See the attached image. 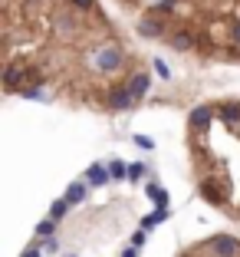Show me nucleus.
Wrapping results in <instances>:
<instances>
[{
	"mask_svg": "<svg viewBox=\"0 0 240 257\" xmlns=\"http://www.w3.org/2000/svg\"><path fill=\"white\" fill-rule=\"evenodd\" d=\"M76 10H83V14H96V0H69Z\"/></svg>",
	"mask_w": 240,
	"mask_h": 257,
	"instance_id": "obj_20",
	"label": "nucleus"
},
{
	"mask_svg": "<svg viewBox=\"0 0 240 257\" xmlns=\"http://www.w3.org/2000/svg\"><path fill=\"white\" fill-rule=\"evenodd\" d=\"M20 96H23V99H33V102H46V99H50L43 86H23V89H20Z\"/></svg>",
	"mask_w": 240,
	"mask_h": 257,
	"instance_id": "obj_15",
	"label": "nucleus"
},
{
	"mask_svg": "<svg viewBox=\"0 0 240 257\" xmlns=\"http://www.w3.org/2000/svg\"><path fill=\"white\" fill-rule=\"evenodd\" d=\"M138 33L142 37H165V20H155V17H142L138 20Z\"/></svg>",
	"mask_w": 240,
	"mask_h": 257,
	"instance_id": "obj_8",
	"label": "nucleus"
},
{
	"mask_svg": "<svg viewBox=\"0 0 240 257\" xmlns=\"http://www.w3.org/2000/svg\"><path fill=\"white\" fill-rule=\"evenodd\" d=\"M105 106L115 109V112H128V109L135 106V96H132L128 86H115V89L105 92Z\"/></svg>",
	"mask_w": 240,
	"mask_h": 257,
	"instance_id": "obj_3",
	"label": "nucleus"
},
{
	"mask_svg": "<svg viewBox=\"0 0 240 257\" xmlns=\"http://www.w3.org/2000/svg\"><path fill=\"white\" fill-rule=\"evenodd\" d=\"M194 33L191 30H174L171 33V50H178V53H188V50H194Z\"/></svg>",
	"mask_w": 240,
	"mask_h": 257,
	"instance_id": "obj_9",
	"label": "nucleus"
},
{
	"mask_svg": "<svg viewBox=\"0 0 240 257\" xmlns=\"http://www.w3.org/2000/svg\"><path fill=\"white\" fill-rule=\"evenodd\" d=\"M125 86L132 89V96H135V99H142L145 92L151 89V79H148V73H132V79H128Z\"/></svg>",
	"mask_w": 240,
	"mask_h": 257,
	"instance_id": "obj_10",
	"label": "nucleus"
},
{
	"mask_svg": "<svg viewBox=\"0 0 240 257\" xmlns=\"http://www.w3.org/2000/svg\"><path fill=\"white\" fill-rule=\"evenodd\" d=\"M145 172H148V168H145L142 162H132V165H128V182H138Z\"/></svg>",
	"mask_w": 240,
	"mask_h": 257,
	"instance_id": "obj_18",
	"label": "nucleus"
},
{
	"mask_svg": "<svg viewBox=\"0 0 240 257\" xmlns=\"http://www.w3.org/2000/svg\"><path fill=\"white\" fill-rule=\"evenodd\" d=\"M145 234H148V231H145V227H138L135 234H132V244H138V247H142V244H145Z\"/></svg>",
	"mask_w": 240,
	"mask_h": 257,
	"instance_id": "obj_25",
	"label": "nucleus"
},
{
	"mask_svg": "<svg viewBox=\"0 0 240 257\" xmlns=\"http://www.w3.org/2000/svg\"><path fill=\"white\" fill-rule=\"evenodd\" d=\"M86 182H89L92 188H99V185L112 182V172H109V165H102V162H92V165L86 168Z\"/></svg>",
	"mask_w": 240,
	"mask_h": 257,
	"instance_id": "obj_6",
	"label": "nucleus"
},
{
	"mask_svg": "<svg viewBox=\"0 0 240 257\" xmlns=\"http://www.w3.org/2000/svg\"><path fill=\"white\" fill-rule=\"evenodd\" d=\"M217 119V109H210V106H194L188 115V125L194 128V132H204V128H210V122Z\"/></svg>",
	"mask_w": 240,
	"mask_h": 257,
	"instance_id": "obj_5",
	"label": "nucleus"
},
{
	"mask_svg": "<svg viewBox=\"0 0 240 257\" xmlns=\"http://www.w3.org/2000/svg\"><path fill=\"white\" fill-rule=\"evenodd\" d=\"M69 208H73V204H69V198H66V195H63V198H56V201L50 204V218L63 221V218H66V211H69Z\"/></svg>",
	"mask_w": 240,
	"mask_h": 257,
	"instance_id": "obj_13",
	"label": "nucleus"
},
{
	"mask_svg": "<svg viewBox=\"0 0 240 257\" xmlns=\"http://www.w3.org/2000/svg\"><path fill=\"white\" fill-rule=\"evenodd\" d=\"M217 119L220 122H230V125H233V122H240V102H224V106L217 109Z\"/></svg>",
	"mask_w": 240,
	"mask_h": 257,
	"instance_id": "obj_12",
	"label": "nucleus"
},
{
	"mask_svg": "<svg viewBox=\"0 0 240 257\" xmlns=\"http://www.w3.org/2000/svg\"><path fill=\"white\" fill-rule=\"evenodd\" d=\"M109 172H112V182H125V178H128V165L122 159H112V162H109Z\"/></svg>",
	"mask_w": 240,
	"mask_h": 257,
	"instance_id": "obj_16",
	"label": "nucleus"
},
{
	"mask_svg": "<svg viewBox=\"0 0 240 257\" xmlns=\"http://www.w3.org/2000/svg\"><path fill=\"white\" fill-rule=\"evenodd\" d=\"M207 250L214 257H237L240 254V241H237V237H230V234H214L207 241Z\"/></svg>",
	"mask_w": 240,
	"mask_h": 257,
	"instance_id": "obj_2",
	"label": "nucleus"
},
{
	"mask_svg": "<svg viewBox=\"0 0 240 257\" xmlns=\"http://www.w3.org/2000/svg\"><path fill=\"white\" fill-rule=\"evenodd\" d=\"M43 250H46V254H56V250H60V241H56V237H43Z\"/></svg>",
	"mask_w": 240,
	"mask_h": 257,
	"instance_id": "obj_23",
	"label": "nucleus"
},
{
	"mask_svg": "<svg viewBox=\"0 0 240 257\" xmlns=\"http://www.w3.org/2000/svg\"><path fill=\"white\" fill-rule=\"evenodd\" d=\"M53 231H56V218H43V221L37 224V234H40V237H50Z\"/></svg>",
	"mask_w": 240,
	"mask_h": 257,
	"instance_id": "obj_17",
	"label": "nucleus"
},
{
	"mask_svg": "<svg viewBox=\"0 0 240 257\" xmlns=\"http://www.w3.org/2000/svg\"><path fill=\"white\" fill-rule=\"evenodd\" d=\"M122 257H138V244H128V247H125V254H122Z\"/></svg>",
	"mask_w": 240,
	"mask_h": 257,
	"instance_id": "obj_26",
	"label": "nucleus"
},
{
	"mask_svg": "<svg viewBox=\"0 0 240 257\" xmlns=\"http://www.w3.org/2000/svg\"><path fill=\"white\" fill-rule=\"evenodd\" d=\"M155 69H158V76H161V79H171V69H168L165 60H155Z\"/></svg>",
	"mask_w": 240,
	"mask_h": 257,
	"instance_id": "obj_24",
	"label": "nucleus"
},
{
	"mask_svg": "<svg viewBox=\"0 0 240 257\" xmlns=\"http://www.w3.org/2000/svg\"><path fill=\"white\" fill-rule=\"evenodd\" d=\"M230 40L240 46V17H230Z\"/></svg>",
	"mask_w": 240,
	"mask_h": 257,
	"instance_id": "obj_22",
	"label": "nucleus"
},
{
	"mask_svg": "<svg viewBox=\"0 0 240 257\" xmlns=\"http://www.w3.org/2000/svg\"><path fill=\"white\" fill-rule=\"evenodd\" d=\"M161 221H168V208H155L148 218H142V227H145V231H151V227H158Z\"/></svg>",
	"mask_w": 240,
	"mask_h": 257,
	"instance_id": "obj_14",
	"label": "nucleus"
},
{
	"mask_svg": "<svg viewBox=\"0 0 240 257\" xmlns=\"http://www.w3.org/2000/svg\"><path fill=\"white\" fill-rule=\"evenodd\" d=\"M122 63H125V53H122V46H115V43H105L96 53V66L102 69V73H115V69H122Z\"/></svg>",
	"mask_w": 240,
	"mask_h": 257,
	"instance_id": "obj_1",
	"label": "nucleus"
},
{
	"mask_svg": "<svg viewBox=\"0 0 240 257\" xmlns=\"http://www.w3.org/2000/svg\"><path fill=\"white\" fill-rule=\"evenodd\" d=\"M23 257H43V254H40L37 247H30V250H23Z\"/></svg>",
	"mask_w": 240,
	"mask_h": 257,
	"instance_id": "obj_27",
	"label": "nucleus"
},
{
	"mask_svg": "<svg viewBox=\"0 0 240 257\" xmlns=\"http://www.w3.org/2000/svg\"><path fill=\"white\" fill-rule=\"evenodd\" d=\"M201 198L210 204H227V188H220V182L214 178V175H207V178H201Z\"/></svg>",
	"mask_w": 240,
	"mask_h": 257,
	"instance_id": "obj_4",
	"label": "nucleus"
},
{
	"mask_svg": "<svg viewBox=\"0 0 240 257\" xmlns=\"http://www.w3.org/2000/svg\"><path fill=\"white\" fill-rule=\"evenodd\" d=\"M151 198H155V208H168V201H171L165 188H158V191H155V195H151Z\"/></svg>",
	"mask_w": 240,
	"mask_h": 257,
	"instance_id": "obj_21",
	"label": "nucleus"
},
{
	"mask_svg": "<svg viewBox=\"0 0 240 257\" xmlns=\"http://www.w3.org/2000/svg\"><path fill=\"white\" fill-rule=\"evenodd\" d=\"M66 257H79V254H66Z\"/></svg>",
	"mask_w": 240,
	"mask_h": 257,
	"instance_id": "obj_28",
	"label": "nucleus"
},
{
	"mask_svg": "<svg viewBox=\"0 0 240 257\" xmlns=\"http://www.w3.org/2000/svg\"><path fill=\"white\" fill-rule=\"evenodd\" d=\"M132 142H135L142 152H155V139H148V136H132Z\"/></svg>",
	"mask_w": 240,
	"mask_h": 257,
	"instance_id": "obj_19",
	"label": "nucleus"
},
{
	"mask_svg": "<svg viewBox=\"0 0 240 257\" xmlns=\"http://www.w3.org/2000/svg\"><path fill=\"white\" fill-rule=\"evenodd\" d=\"M66 198H69V204H83L86 201V198H89V182H73V185H69V188H66Z\"/></svg>",
	"mask_w": 240,
	"mask_h": 257,
	"instance_id": "obj_11",
	"label": "nucleus"
},
{
	"mask_svg": "<svg viewBox=\"0 0 240 257\" xmlns=\"http://www.w3.org/2000/svg\"><path fill=\"white\" fill-rule=\"evenodd\" d=\"M4 86H7L10 92L23 89V86H27V66H7L4 69Z\"/></svg>",
	"mask_w": 240,
	"mask_h": 257,
	"instance_id": "obj_7",
	"label": "nucleus"
}]
</instances>
